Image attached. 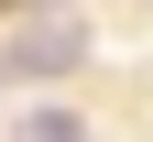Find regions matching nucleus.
Returning a JSON list of instances; mask_svg holds the SVG:
<instances>
[{
	"label": "nucleus",
	"mask_w": 153,
	"mask_h": 142,
	"mask_svg": "<svg viewBox=\"0 0 153 142\" xmlns=\"http://www.w3.org/2000/svg\"><path fill=\"white\" fill-rule=\"evenodd\" d=\"M76 55H88V22H22L11 55H0V77H66Z\"/></svg>",
	"instance_id": "nucleus-1"
},
{
	"label": "nucleus",
	"mask_w": 153,
	"mask_h": 142,
	"mask_svg": "<svg viewBox=\"0 0 153 142\" xmlns=\"http://www.w3.org/2000/svg\"><path fill=\"white\" fill-rule=\"evenodd\" d=\"M11 142H88V120H76V109H22Z\"/></svg>",
	"instance_id": "nucleus-2"
}]
</instances>
